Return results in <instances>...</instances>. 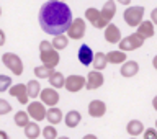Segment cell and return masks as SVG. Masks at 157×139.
<instances>
[{"mask_svg":"<svg viewBox=\"0 0 157 139\" xmlns=\"http://www.w3.org/2000/svg\"><path fill=\"white\" fill-rule=\"evenodd\" d=\"M137 72H139V64L136 61H126L123 62L121 66V75L123 77H134L137 75Z\"/></svg>","mask_w":157,"mask_h":139,"instance_id":"e0dca14e","label":"cell"},{"mask_svg":"<svg viewBox=\"0 0 157 139\" xmlns=\"http://www.w3.org/2000/svg\"><path fill=\"white\" fill-rule=\"evenodd\" d=\"M41 134H43V137H46V139H54V137H57V129L54 128V125H49L46 128H43Z\"/></svg>","mask_w":157,"mask_h":139,"instance_id":"f546056e","label":"cell"},{"mask_svg":"<svg viewBox=\"0 0 157 139\" xmlns=\"http://www.w3.org/2000/svg\"><path fill=\"white\" fill-rule=\"evenodd\" d=\"M26 90H28L29 98H36L39 93H41L43 87L39 85V82H38V80H29V82L26 83Z\"/></svg>","mask_w":157,"mask_h":139,"instance_id":"83f0119b","label":"cell"},{"mask_svg":"<svg viewBox=\"0 0 157 139\" xmlns=\"http://www.w3.org/2000/svg\"><path fill=\"white\" fill-rule=\"evenodd\" d=\"M118 3H121V5H129L131 3V0H116Z\"/></svg>","mask_w":157,"mask_h":139,"instance_id":"8d00e7d4","label":"cell"},{"mask_svg":"<svg viewBox=\"0 0 157 139\" xmlns=\"http://www.w3.org/2000/svg\"><path fill=\"white\" fill-rule=\"evenodd\" d=\"M106 113V105L101 100H92L88 103V115L92 118H101Z\"/></svg>","mask_w":157,"mask_h":139,"instance_id":"9a60e30c","label":"cell"},{"mask_svg":"<svg viewBox=\"0 0 157 139\" xmlns=\"http://www.w3.org/2000/svg\"><path fill=\"white\" fill-rule=\"evenodd\" d=\"M8 92H10V95L15 97L18 100V103H21V105H26L28 103V90H26V83H15L13 87H10L8 88Z\"/></svg>","mask_w":157,"mask_h":139,"instance_id":"8fae6325","label":"cell"},{"mask_svg":"<svg viewBox=\"0 0 157 139\" xmlns=\"http://www.w3.org/2000/svg\"><path fill=\"white\" fill-rule=\"evenodd\" d=\"M39 57H41V62L44 66H48L51 69H56L59 61H61L59 51L52 46L51 41H48V39H43V41L39 43Z\"/></svg>","mask_w":157,"mask_h":139,"instance_id":"7a4b0ae2","label":"cell"},{"mask_svg":"<svg viewBox=\"0 0 157 139\" xmlns=\"http://www.w3.org/2000/svg\"><path fill=\"white\" fill-rule=\"evenodd\" d=\"M10 87H12V77L0 74V93H2V92H7Z\"/></svg>","mask_w":157,"mask_h":139,"instance_id":"4dcf8cb0","label":"cell"},{"mask_svg":"<svg viewBox=\"0 0 157 139\" xmlns=\"http://www.w3.org/2000/svg\"><path fill=\"white\" fill-rule=\"evenodd\" d=\"M46 120L49 121V125H59L62 120H64V116H62V111L59 110L57 106H49V110L46 113Z\"/></svg>","mask_w":157,"mask_h":139,"instance_id":"ac0fdd59","label":"cell"},{"mask_svg":"<svg viewBox=\"0 0 157 139\" xmlns=\"http://www.w3.org/2000/svg\"><path fill=\"white\" fill-rule=\"evenodd\" d=\"M92 66H93V69H97V71H103V69H105V67L108 66L106 54H103V52H95Z\"/></svg>","mask_w":157,"mask_h":139,"instance_id":"cb8c5ba5","label":"cell"},{"mask_svg":"<svg viewBox=\"0 0 157 139\" xmlns=\"http://www.w3.org/2000/svg\"><path fill=\"white\" fill-rule=\"evenodd\" d=\"M62 2H66V0H62Z\"/></svg>","mask_w":157,"mask_h":139,"instance_id":"b9f144b4","label":"cell"},{"mask_svg":"<svg viewBox=\"0 0 157 139\" xmlns=\"http://www.w3.org/2000/svg\"><path fill=\"white\" fill-rule=\"evenodd\" d=\"M85 29H87V23L83 18H75L72 20L71 26L67 29V36L71 39H82L85 36Z\"/></svg>","mask_w":157,"mask_h":139,"instance_id":"52a82bcc","label":"cell"},{"mask_svg":"<svg viewBox=\"0 0 157 139\" xmlns=\"http://www.w3.org/2000/svg\"><path fill=\"white\" fill-rule=\"evenodd\" d=\"M115 13H116V3H115V0H106L105 5H103V8H101V15L105 17L106 21H111L113 17H115Z\"/></svg>","mask_w":157,"mask_h":139,"instance_id":"ffe728a7","label":"cell"},{"mask_svg":"<svg viewBox=\"0 0 157 139\" xmlns=\"http://www.w3.org/2000/svg\"><path fill=\"white\" fill-rule=\"evenodd\" d=\"M48 80H49V83H51V87H54V88H62L64 83H66V77H64V74L54 71L51 75H49Z\"/></svg>","mask_w":157,"mask_h":139,"instance_id":"d4e9b609","label":"cell"},{"mask_svg":"<svg viewBox=\"0 0 157 139\" xmlns=\"http://www.w3.org/2000/svg\"><path fill=\"white\" fill-rule=\"evenodd\" d=\"M152 66H154V69L157 71V56H154V59H152Z\"/></svg>","mask_w":157,"mask_h":139,"instance_id":"f35d334b","label":"cell"},{"mask_svg":"<svg viewBox=\"0 0 157 139\" xmlns=\"http://www.w3.org/2000/svg\"><path fill=\"white\" fill-rule=\"evenodd\" d=\"M105 41L106 43H110V44H116V43H120L121 41V31H120V28L116 26L115 23H108L106 25V28H105Z\"/></svg>","mask_w":157,"mask_h":139,"instance_id":"4fadbf2b","label":"cell"},{"mask_svg":"<svg viewBox=\"0 0 157 139\" xmlns=\"http://www.w3.org/2000/svg\"><path fill=\"white\" fill-rule=\"evenodd\" d=\"M85 83H87V77L75 75V74H74V75L66 77V83H64V87H66L67 92L77 93V92H80L82 88H85Z\"/></svg>","mask_w":157,"mask_h":139,"instance_id":"ba28073f","label":"cell"},{"mask_svg":"<svg viewBox=\"0 0 157 139\" xmlns=\"http://www.w3.org/2000/svg\"><path fill=\"white\" fill-rule=\"evenodd\" d=\"M78 62H82V66H90L93 62V56H95V52L92 51V48L88 46V44H82L80 48H78Z\"/></svg>","mask_w":157,"mask_h":139,"instance_id":"5bb4252c","label":"cell"},{"mask_svg":"<svg viewBox=\"0 0 157 139\" xmlns=\"http://www.w3.org/2000/svg\"><path fill=\"white\" fill-rule=\"evenodd\" d=\"M151 20H152V23H154V25H157V8H154L151 12Z\"/></svg>","mask_w":157,"mask_h":139,"instance_id":"836d02e7","label":"cell"},{"mask_svg":"<svg viewBox=\"0 0 157 139\" xmlns=\"http://www.w3.org/2000/svg\"><path fill=\"white\" fill-rule=\"evenodd\" d=\"M144 137H146V139H157V129H154V128L146 129V131H144Z\"/></svg>","mask_w":157,"mask_h":139,"instance_id":"d6a6232c","label":"cell"},{"mask_svg":"<svg viewBox=\"0 0 157 139\" xmlns=\"http://www.w3.org/2000/svg\"><path fill=\"white\" fill-rule=\"evenodd\" d=\"M142 44H144V38H141L137 33H132L126 38H121L120 49H123V51H136V49H139Z\"/></svg>","mask_w":157,"mask_h":139,"instance_id":"8992f818","label":"cell"},{"mask_svg":"<svg viewBox=\"0 0 157 139\" xmlns=\"http://www.w3.org/2000/svg\"><path fill=\"white\" fill-rule=\"evenodd\" d=\"M126 131H128V134H131V136H139L144 133V125H142L139 120H131L126 125Z\"/></svg>","mask_w":157,"mask_h":139,"instance_id":"44dd1931","label":"cell"},{"mask_svg":"<svg viewBox=\"0 0 157 139\" xmlns=\"http://www.w3.org/2000/svg\"><path fill=\"white\" fill-rule=\"evenodd\" d=\"M123 18H124L128 26H137L142 21V18H144V7H141V5L128 7L124 10V13H123Z\"/></svg>","mask_w":157,"mask_h":139,"instance_id":"3957f363","label":"cell"},{"mask_svg":"<svg viewBox=\"0 0 157 139\" xmlns=\"http://www.w3.org/2000/svg\"><path fill=\"white\" fill-rule=\"evenodd\" d=\"M39 98L46 106H56L59 103V93L54 87L51 88H43L41 93H39Z\"/></svg>","mask_w":157,"mask_h":139,"instance_id":"7c38bea8","label":"cell"},{"mask_svg":"<svg viewBox=\"0 0 157 139\" xmlns=\"http://www.w3.org/2000/svg\"><path fill=\"white\" fill-rule=\"evenodd\" d=\"M137 34H139L141 38H144V39H147V38H152L154 36V23H152V20L151 21H147V20H142V21L137 25Z\"/></svg>","mask_w":157,"mask_h":139,"instance_id":"2e32d148","label":"cell"},{"mask_svg":"<svg viewBox=\"0 0 157 139\" xmlns=\"http://www.w3.org/2000/svg\"><path fill=\"white\" fill-rule=\"evenodd\" d=\"M108 64H123L126 61V51H110L106 54Z\"/></svg>","mask_w":157,"mask_h":139,"instance_id":"7402d4cb","label":"cell"},{"mask_svg":"<svg viewBox=\"0 0 157 139\" xmlns=\"http://www.w3.org/2000/svg\"><path fill=\"white\" fill-rule=\"evenodd\" d=\"M0 17H2V7H0Z\"/></svg>","mask_w":157,"mask_h":139,"instance_id":"ab89813d","label":"cell"},{"mask_svg":"<svg viewBox=\"0 0 157 139\" xmlns=\"http://www.w3.org/2000/svg\"><path fill=\"white\" fill-rule=\"evenodd\" d=\"M155 128H157V121H155Z\"/></svg>","mask_w":157,"mask_h":139,"instance_id":"60d3db41","label":"cell"},{"mask_svg":"<svg viewBox=\"0 0 157 139\" xmlns=\"http://www.w3.org/2000/svg\"><path fill=\"white\" fill-rule=\"evenodd\" d=\"M5 41H7V38H5V31H3V29H0V46H3Z\"/></svg>","mask_w":157,"mask_h":139,"instance_id":"e575fe53","label":"cell"},{"mask_svg":"<svg viewBox=\"0 0 157 139\" xmlns=\"http://www.w3.org/2000/svg\"><path fill=\"white\" fill-rule=\"evenodd\" d=\"M46 105L43 102H29L28 103V115L31 116V120L34 121H43L46 120Z\"/></svg>","mask_w":157,"mask_h":139,"instance_id":"9c48e42d","label":"cell"},{"mask_svg":"<svg viewBox=\"0 0 157 139\" xmlns=\"http://www.w3.org/2000/svg\"><path fill=\"white\" fill-rule=\"evenodd\" d=\"M2 62L5 64V67L12 71L13 75L20 77L23 74V62H21V59H20V56H17V54L5 52L2 56Z\"/></svg>","mask_w":157,"mask_h":139,"instance_id":"277c9868","label":"cell"},{"mask_svg":"<svg viewBox=\"0 0 157 139\" xmlns=\"http://www.w3.org/2000/svg\"><path fill=\"white\" fill-rule=\"evenodd\" d=\"M54 72V69H51V67H48V66H38V67H34V75H36L39 80L41 79H49V75Z\"/></svg>","mask_w":157,"mask_h":139,"instance_id":"f1b7e54d","label":"cell"},{"mask_svg":"<svg viewBox=\"0 0 157 139\" xmlns=\"http://www.w3.org/2000/svg\"><path fill=\"white\" fill-rule=\"evenodd\" d=\"M69 44V36H64V33L61 34H54L52 38V46L57 49V51H61V49H66Z\"/></svg>","mask_w":157,"mask_h":139,"instance_id":"484cf974","label":"cell"},{"mask_svg":"<svg viewBox=\"0 0 157 139\" xmlns=\"http://www.w3.org/2000/svg\"><path fill=\"white\" fill-rule=\"evenodd\" d=\"M85 20L88 23H92V26H95L98 29H105L106 28V25L110 23V21H106L105 17L101 15V10H97V8H87L85 10Z\"/></svg>","mask_w":157,"mask_h":139,"instance_id":"5b68a950","label":"cell"},{"mask_svg":"<svg viewBox=\"0 0 157 139\" xmlns=\"http://www.w3.org/2000/svg\"><path fill=\"white\" fill-rule=\"evenodd\" d=\"M8 137V134L5 131H0V139H7Z\"/></svg>","mask_w":157,"mask_h":139,"instance_id":"74e56055","label":"cell"},{"mask_svg":"<svg viewBox=\"0 0 157 139\" xmlns=\"http://www.w3.org/2000/svg\"><path fill=\"white\" fill-rule=\"evenodd\" d=\"M39 26L48 34H61L67 33L72 23V10L62 0H49L39 8Z\"/></svg>","mask_w":157,"mask_h":139,"instance_id":"6da1fadb","label":"cell"},{"mask_svg":"<svg viewBox=\"0 0 157 139\" xmlns=\"http://www.w3.org/2000/svg\"><path fill=\"white\" fill-rule=\"evenodd\" d=\"M103 82H105V77L101 75L100 71H97V69H93L87 74V83H85V88L88 90H97V88H100L103 85Z\"/></svg>","mask_w":157,"mask_h":139,"instance_id":"30bf717a","label":"cell"},{"mask_svg":"<svg viewBox=\"0 0 157 139\" xmlns=\"http://www.w3.org/2000/svg\"><path fill=\"white\" fill-rule=\"evenodd\" d=\"M80 121H82L80 111L71 110L69 113H66V126H67V128H77Z\"/></svg>","mask_w":157,"mask_h":139,"instance_id":"d6986e66","label":"cell"},{"mask_svg":"<svg viewBox=\"0 0 157 139\" xmlns=\"http://www.w3.org/2000/svg\"><path fill=\"white\" fill-rule=\"evenodd\" d=\"M10 111H12V105L7 100L0 98V115H8Z\"/></svg>","mask_w":157,"mask_h":139,"instance_id":"1f68e13d","label":"cell"},{"mask_svg":"<svg viewBox=\"0 0 157 139\" xmlns=\"http://www.w3.org/2000/svg\"><path fill=\"white\" fill-rule=\"evenodd\" d=\"M152 106H154V110L157 111V95H155L154 98H152Z\"/></svg>","mask_w":157,"mask_h":139,"instance_id":"d590c367","label":"cell"},{"mask_svg":"<svg viewBox=\"0 0 157 139\" xmlns=\"http://www.w3.org/2000/svg\"><path fill=\"white\" fill-rule=\"evenodd\" d=\"M39 134H41V129H39V125H38V121H29L26 126H25V136L29 137V139H34V137H38Z\"/></svg>","mask_w":157,"mask_h":139,"instance_id":"603a6c76","label":"cell"},{"mask_svg":"<svg viewBox=\"0 0 157 139\" xmlns=\"http://www.w3.org/2000/svg\"><path fill=\"white\" fill-rule=\"evenodd\" d=\"M29 118H31V116L28 115V111L20 110V111L15 113V118H13V120H15V125H17V126L25 128V126H26L28 123H29Z\"/></svg>","mask_w":157,"mask_h":139,"instance_id":"4316f807","label":"cell"}]
</instances>
